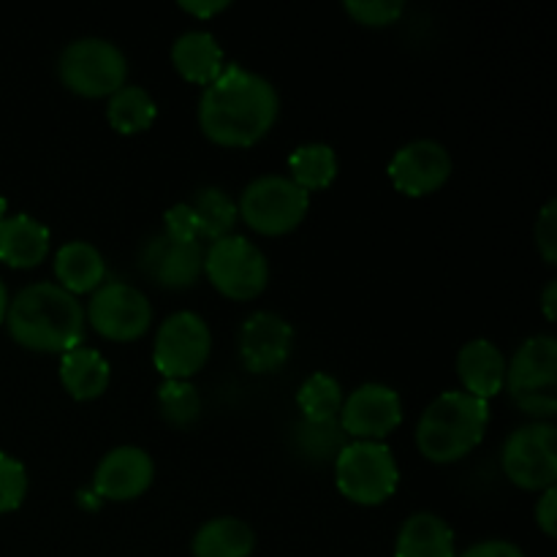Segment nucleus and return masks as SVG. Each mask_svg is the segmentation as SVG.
<instances>
[{"label": "nucleus", "instance_id": "nucleus-1", "mask_svg": "<svg viewBox=\"0 0 557 557\" xmlns=\"http://www.w3.org/2000/svg\"><path fill=\"white\" fill-rule=\"evenodd\" d=\"M277 112V87L239 63L223 65L199 98L201 131L207 139L223 147H250L264 139L275 125Z\"/></svg>", "mask_w": 557, "mask_h": 557}, {"label": "nucleus", "instance_id": "nucleus-2", "mask_svg": "<svg viewBox=\"0 0 557 557\" xmlns=\"http://www.w3.org/2000/svg\"><path fill=\"white\" fill-rule=\"evenodd\" d=\"M11 337L30 351H69L85 337V305L60 283L38 281L9 299Z\"/></svg>", "mask_w": 557, "mask_h": 557}, {"label": "nucleus", "instance_id": "nucleus-3", "mask_svg": "<svg viewBox=\"0 0 557 557\" xmlns=\"http://www.w3.org/2000/svg\"><path fill=\"white\" fill-rule=\"evenodd\" d=\"M490 424L487 400L466 389L441 392L417 422V446L428 460L455 462L482 444Z\"/></svg>", "mask_w": 557, "mask_h": 557}, {"label": "nucleus", "instance_id": "nucleus-4", "mask_svg": "<svg viewBox=\"0 0 557 557\" xmlns=\"http://www.w3.org/2000/svg\"><path fill=\"white\" fill-rule=\"evenodd\" d=\"M506 392L522 413L549 422L557 413V341L539 332L522 341L511 362H506Z\"/></svg>", "mask_w": 557, "mask_h": 557}, {"label": "nucleus", "instance_id": "nucleus-5", "mask_svg": "<svg viewBox=\"0 0 557 557\" xmlns=\"http://www.w3.org/2000/svg\"><path fill=\"white\" fill-rule=\"evenodd\" d=\"M60 82L85 98L112 96L128 79V58L114 41L101 36L74 38L58 58Z\"/></svg>", "mask_w": 557, "mask_h": 557}, {"label": "nucleus", "instance_id": "nucleus-6", "mask_svg": "<svg viewBox=\"0 0 557 557\" xmlns=\"http://www.w3.org/2000/svg\"><path fill=\"white\" fill-rule=\"evenodd\" d=\"M335 484L359 506H379L395 495L400 468L384 441H348L335 457Z\"/></svg>", "mask_w": 557, "mask_h": 557}, {"label": "nucleus", "instance_id": "nucleus-7", "mask_svg": "<svg viewBox=\"0 0 557 557\" xmlns=\"http://www.w3.org/2000/svg\"><path fill=\"white\" fill-rule=\"evenodd\" d=\"M308 207L310 194L288 174H261L239 194L237 215H243L253 232L277 237L297 228L308 215Z\"/></svg>", "mask_w": 557, "mask_h": 557}, {"label": "nucleus", "instance_id": "nucleus-8", "mask_svg": "<svg viewBox=\"0 0 557 557\" xmlns=\"http://www.w3.org/2000/svg\"><path fill=\"white\" fill-rule=\"evenodd\" d=\"M205 275L228 299H253L270 283V261L253 239L226 234L205 248Z\"/></svg>", "mask_w": 557, "mask_h": 557}, {"label": "nucleus", "instance_id": "nucleus-9", "mask_svg": "<svg viewBox=\"0 0 557 557\" xmlns=\"http://www.w3.org/2000/svg\"><path fill=\"white\" fill-rule=\"evenodd\" d=\"M509 482L522 490H547L557 482V430L553 422H528L511 430L500 449Z\"/></svg>", "mask_w": 557, "mask_h": 557}, {"label": "nucleus", "instance_id": "nucleus-10", "mask_svg": "<svg viewBox=\"0 0 557 557\" xmlns=\"http://www.w3.org/2000/svg\"><path fill=\"white\" fill-rule=\"evenodd\" d=\"M212 351L210 324L194 310H177L158 326L152 362L163 379H188L199 373Z\"/></svg>", "mask_w": 557, "mask_h": 557}, {"label": "nucleus", "instance_id": "nucleus-11", "mask_svg": "<svg viewBox=\"0 0 557 557\" xmlns=\"http://www.w3.org/2000/svg\"><path fill=\"white\" fill-rule=\"evenodd\" d=\"M85 319L98 335L109 341H136L152 324V305L141 288L123 281H109L92 292Z\"/></svg>", "mask_w": 557, "mask_h": 557}, {"label": "nucleus", "instance_id": "nucleus-12", "mask_svg": "<svg viewBox=\"0 0 557 557\" xmlns=\"http://www.w3.org/2000/svg\"><path fill=\"white\" fill-rule=\"evenodd\" d=\"M337 422L351 441H381L403 422V400L389 384L368 381L348 392Z\"/></svg>", "mask_w": 557, "mask_h": 557}, {"label": "nucleus", "instance_id": "nucleus-13", "mask_svg": "<svg viewBox=\"0 0 557 557\" xmlns=\"http://www.w3.org/2000/svg\"><path fill=\"white\" fill-rule=\"evenodd\" d=\"M389 180L406 196H428L438 190L451 174V152L438 139L406 141L392 156Z\"/></svg>", "mask_w": 557, "mask_h": 557}, {"label": "nucleus", "instance_id": "nucleus-14", "mask_svg": "<svg viewBox=\"0 0 557 557\" xmlns=\"http://www.w3.org/2000/svg\"><path fill=\"white\" fill-rule=\"evenodd\" d=\"M139 267L158 286L188 288L205 272V245L199 239H174L166 232L152 234L141 245Z\"/></svg>", "mask_w": 557, "mask_h": 557}, {"label": "nucleus", "instance_id": "nucleus-15", "mask_svg": "<svg viewBox=\"0 0 557 557\" xmlns=\"http://www.w3.org/2000/svg\"><path fill=\"white\" fill-rule=\"evenodd\" d=\"M239 357L250 373L283 368L294 346V326L275 310H256L239 326Z\"/></svg>", "mask_w": 557, "mask_h": 557}, {"label": "nucleus", "instance_id": "nucleus-16", "mask_svg": "<svg viewBox=\"0 0 557 557\" xmlns=\"http://www.w3.org/2000/svg\"><path fill=\"white\" fill-rule=\"evenodd\" d=\"M156 479V462L141 446H114L96 466L92 490L98 498L134 500L150 490Z\"/></svg>", "mask_w": 557, "mask_h": 557}, {"label": "nucleus", "instance_id": "nucleus-17", "mask_svg": "<svg viewBox=\"0 0 557 557\" xmlns=\"http://www.w3.org/2000/svg\"><path fill=\"white\" fill-rule=\"evenodd\" d=\"M457 375L468 395L490 400L506 386L504 351L487 337H473L457 351Z\"/></svg>", "mask_w": 557, "mask_h": 557}, {"label": "nucleus", "instance_id": "nucleus-18", "mask_svg": "<svg viewBox=\"0 0 557 557\" xmlns=\"http://www.w3.org/2000/svg\"><path fill=\"white\" fill-rule=\"evenodd\" d=\"M52 234L38 218L27 212L5 215L0 221V261L16 270H27L47 259Z\"/></svg>", "mask_w": 557, "mask_h": 557}, {"label": "nucleus", "instance_id": "nucleus-19", "mask_svg": "<svg viewBox=\"0 0 557 557\" xmlns=\"http://www.w3.org/2000/svg\"><path fill=\"white\" fill-rule=\"evenodd\" d=\"M172 63L188 82L196 85H210L223 71V49L218 38L205 27H190L180 33L172 44Z\"/></svg>", "mask_w": 557, "mask_h": 557}, {"label": "nucleus", "instance_id": "nucleus-20", "mask_svg": "<svg viewBox=\"0 0 557 557\" xmlns=\"http://www.w3.org/2000/svg\"><path fill=\"white\" fill-rule=\"evenodd\" d=\"M395 557H457L455 531L435 511H417L397 531Z\"/></svg>", "mask_w": 557, "mask_h": 557}, {"label": "nucleus", "instance_id": "nucleus-21", "mask_svg": "<svg viewBox=\"0 0 557 557\" xmlns=\"http://www.w3.org/2000/svg\"><path fill=\"white\" fill-rule=\"evenodd\" d=\"M54 275L65 292L79 297L101 286L107 277V261L101 250L87 239H69L54 253Z\"/></svg>", "mask_w": 557, "mask_h": 557}, {"label": "nucleus", "instance_id": "nucleus-22", "mask_svg": "<svg viewBox=\"0 0 557 557\" xmlns=\"http://www.w3.org/2000/svg\"><path fill=\"white\" fill-rule=\"evenodd\" d=\"M112 368L101 351L87 346H74L60 357V384L74 400H92L107 392Z\"/></svg>", "mask_w": 557, "mask_h": 557}, {"label": "nucleus", "instance_id": "nucleus-23", "mask_svg": "<svg viewBox=\"0 0 557 557\" xmlns=\"http://www.w3.org/2000/svg\"><path fill=\"white\" fill-rule=\"evenodd\" d=\"M190 549L194 557H250L256 549V533L239 517H212L194 533Z\"/></svg>", "mask_w": 557, "mask_h": 557}, {"label": "nucleus", "instance_id": "nucleus-24", "mask_svg": "<svg viewBox=\"0 0 557 557\" xmlns=\"http://www.w3.org/2000/svg\"><path fill=\"white\" fill-rule=\"evenodd\" d=\"M156 114H158L156 98L139 85H128V82H125L120 90H114L112 96H109L107 117L117 134H125V136L141 134V131L150 128Z\"/></svg>", "mask_w": 557, "mask_h": 557}, {"label": "nucleus", "instance_id": "nucleus-25", "mask_svg": "<svg viewBox=\"0 0 557 557\" xmlns=\"http://www.w3.org/2000/svg\"><path fill=\"white\" fill-rule=\"evenodd\" d=\"M288 169L292 174L288 177L310 190H321L326 185L335 183L337 177V152L335 147L326 145V141H305V145L294 147L292 156H288Z\"/></svg>", "mask_w": 557, "mask_h": 557}, {"label": "nucleus", "instance_id": "nucleus-26", "mask_svg": "<svg viewBox=\"0 0 557 557\" xmlns=\"http://www.w3.org/2000/svg\"><path fill=\"white\" fill-rule=\"evenodd\" d=\"M188 207L194 210L199 239H221L232 234L234 221H237V205L223 188H218V185L199 188L194 199H188Z\"/></svg>", "mask_w": 557, "mask_h": 557}, {"label": "nucleus", "instance_id": "nucleus-27", "mask_svg": "<svg viewBox=\"0 0 557 557\" xmlns=\"http://www.w3.org/2000/svg\"><path fill=\"white\" fill-rule=\"evenodd\" d=\"M343 400H346V392H343L341 381L332 373H324V370L310 373L297 392V406L302 411V419H308V422L337 419Z\"/></svg>", "mask_w": 557, "mask_h": 557}, {"label": "nucleus", "instance_id": "nucleus-28", "mask_svg": "<svg viewBox=\"0 0 557 557\" xmlns=\"http://www.w3.org/2000/svg\"><path fill=\"white\" fill-rule=\"evenodd\" d=\"M294 444H297V449L302 451L308 460L335 462V457L341 455L343 446L348 444V435L343 433L337 419H330V422H308V419H302V422H297V428H294Z\"/></svg>", "mask_w": 557, "mask_h": 557}, {"label": "nucleus", "instance_id": "nucleus-29", "mask_svg": "<svg viewBox=\"0 0 557 557\" xmlns=\"http://www.w3.org/2000/svg\"><path fill=\"white\" fill-rule=\"evenodd\" d=\"M158 411L174 428H188L201 413V395L188 379H163L158 386Z\"/></svg>", "mask_w": 557, "mask_h": 557}, {"label": "nucleus", "instance_id": "nucleus-30", "mask_svg": "<svg viewBox=\"0 0 557 557\" xmlns=\"http://www.w3.org/2000/svg\"><path fill=\"white\" fill-rule=\"evenodd\" d=\"M27 495V471L16 457L0 451V515L20 509Z\"/></svg>", "mask_w": 557, "mask_h": 557}, {"label": "nucleus", "instance_id": "nucleus-31", "mask_svg": "<svg viewBox=\"0 0 557 557\" xmlns=\"http://www.w3.org/2000/svg\"><path fill=\"white\" fill-rule=\"evenodd\" d=\"M346 11L364 25H392L406 11L403 0H346Z\"/></svg>", "mask_w": 557, "mask_h": 557}, {"label": "nucleus", "instance_id": "nucleus-32", "mask_svg": "<svg viewBox=\"0 0 557 557\" xmlns=\"http://www.w3.org/2000/svg\"><path fill=\"white\" fill-rule=\"evenodd\" d=\"M536 245L547 264L557 261V201L547 199L536 218Z\"/></svg>", "mask_w": 557, "mask_h": 557}, {"label": "nucleus", "instance_id": "nucleus-33", "mask_svg": "<svg viewBox=\"0 0 557 557\" xmlns=\"http://www.w3.org/2000/svg\"><path fill=\"white\" fill-rule=\"evenodd\" d=\"M163 232L174 239H199V226H196L194 210L188 207V201H180V205H172L163 215Z\"/></svg>", "mask_w": 557, "mask_h": 557}, {"label": "nucleus", "instance_id": "nucleus-34", "mask_svg": "<svg viewBox=\"0 0 557 557\" xmlns=\"http://www.w3.org/2000/svg\"><path fill=\"white\" fill-rule=\"evenodd\" d=\"M457 557H528L520 544L506 542V539H484V542L471 544L462 555Z\"/></svg>", "mask_w": 557, "mask_h": 557}, {"label": "nucleus", "instance_id": "nucleus-35", "mask_svg": "<svg viewBox=\"0 0 557 557\" xmlns=\"http://www.w3.org/2000/svg\"><path fill=\"white\" fill-rule=\"evenodd\" d=\"M536 522L547 536H555L557 522V487H547L536 500Z\"/></svg>", "mask_w": 557, "mask_h": 557}, {"label": "nucleus", "instance_id": "nucleus-36", "mask_svg": "<svg viewBox=\"0 0 557 557\" xmlns=\"http://www.w3.org/2000/svg\"><path fill=\"white\" fill-rule=\"evenodd\" d=\"M180 9L199 16V20H210V16L221 14L223 9H228V0H180Z\"/></svg>", "mask_w": 557, "mask_h": 557}, {"label": "nucleus", "instance_id": "nucleus-37", "mask_svg": "<svg viewBox=\"0 0 557 557\" xmlns=\"http://www.w3.org/2000/svg\"><path fill=\"white\" fill-rule=\"evenodd\" d=\"M555 299H557V281H547V286H544V294H542V308H544V315H547V321H555Z\"/></svg>", "mask_w": 557, "mask_h": 557}, {"label": "nucleus", "instance_id": "nucleus-38", "mask_svg": "<svg viewBox=\"0 0 557 557\" xmlns=\"http://www.w3.org/2000/svg\"><path fill=\"white\" fill-rule=\"evenodd\" d=\"M76 500H79V506H85V509H98V506H101V498L96 495V490H79V493H76Z\"/></svg>", "mask_w": 557, "mask_h": 557}, {"label": "nucleus", "instance_id": "nucleus-39", "mask_svg": "<svg viewBox=\"0 0 557 557\" xmlns=\"http://www.w3.org/2000/svg\"><path fill=\"white\" fill-rule=\"evenodd\" d=\"M5 313H9V288L0 281V324L5 321Z\"/></svg>", "mask_w": 557, "mask_h": 557}, {"label": "nucleus", "instance_id": "nucleus-40", "mask_svg": "<svg viewBox=\"0 0 557 557\" xmlns=\"http://www.w3.org/2000/svg\"><path fill=\"white\" fill-rule=\"evenodd\" d=\"M5 210H9V205H5V199H3V196H0V221H3V218H5Z\"/></svg>", "mask_w": 557, "mask_h": 557}]
</instances>
